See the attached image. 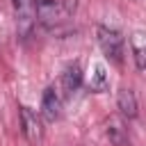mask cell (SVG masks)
Masks as SVG:
<instances>
[{"label":"cell","mask_w":146,"mask_h":146,"mask_svg":"<svg viewBox=\"0 0 146 146\" xmlns=\"http://www.w3.org/2000/svg\"><path fill=\"white\" fill-rule=\"evenodd\" d=\"M14 14H16V32L21 39H27L32 34L36 11H34V0H11Z\"/></svg>","instance_id":"cell-2"},{"label":"cell","mask_w":146,"mask_h":146,"mask_svg":"<svg viewBox=\"0 0 146 146\" xmlns=\"http://www.w3.org/2000/svg\"><path fill=\"white\" fill-rule=\"evenodd\" d=\"M82 82H84V73H82L80 64L66 66V71L62 73V87H64L66 91H75V89L82 87Z\"/></svg>","instance_id":"cell-10"},{"label":"cell","mask_w":146,"mask_h":146,"mask_svg":"<svg viewBox=\"0 0 146 146\" xmlns=\"http://www.w3.org/2000/svg\"><path fill=\"white\" fill-rule=\"evenodd\" d=\"M18 114H21V130H23V135L30 141H41L43 139V121H41V116L32 107H27V105H21Z\"/></svg>","instance_id":"cell-4"},{"label":"cell","mask_w":146,"mask_h":146,"mask_svg":"<svg viewBox=\"0 0 146 146\" xmlns=\"http://www.w3.org/2000/svg\"><path fill=\"white\" fill-rule=\"evenodd\" d=\"M130 50H132V59L137 68L146 71V32L144 30H135L130 34Z\"/></svg>","instance_id":"cell-9"},{"label":"cell","mask_w":146,"mask_h":146,"mask_svg":"<svg viewBox=\"0 0 146 146\" xmlns=\"http://www.w3.org/2000/svg\"><path fill=\"white\" fill-rule=\"evenodd\" d=\"M84 84H87V89H89L91 94H105V91L110 89V75H107V68H105L100 62L91 64Z\"/></svg>","instance_id":"cell-6"},{"label":"cell","mask_w":146,"mask_h":146,"mask_svg":"<svg viewBox=\"0 0 146 146\" xmlns=\"http://www.w3.org/2000/svg\"><path fill=\"white\" fill-rule=\"evenodd\" d=\"M105 132H107V139H110L114 146H128V125H125V119H123L121 114L107 116V121H105Z\"/></svg>","instance_id":"cell-5"},{"label":"cell","mask_w":146,"mask_h":146,"mask_svg":"<svg viewBox=\"0 0 146 146\" xmlns=\"http://www.w3.org/2000/svg\"><path fill=\"white\" fill-rule=\"evenodd\" d=\"M96 36H98V43H100L103 52L110 59H114V62H121L123 59V36L119 34V30L107 27V25H98Z\"/></svg>","instance_id":"cell-1"},{"label":"cell","mask_w":146,"mask_h":146,"mask_svg":"<svg viewBox=\"0 0 146 146\" xmlns=\"http://www.w3.org/2000/svg\"><path fill=\"white\" fill-rule=\"evenodd\" d=\"M116 107H119V114L123 119H135L137 112H139V105H137V96L132 89H119L116 94Z\"/></svg>","instance_id":"cell-8"},{"label":"cell","mask_w":146,"mask_h":146,"mask_svg":"<svg viewBox=\"0 0 146 146\" xmlns=\"http://www.w3.org/2000/svg\"><path fill=\"white\" fill-rule=\"evenodd\" d=\"M34 11H36V23L46 30H52L64 14L57 0H34Z\"/></svg>","instance_id":"cell-3"},{"label":"cell","mask_w":146,"mask_h":146,"mask_svg":"<svg viewBox=\"0 0 146 146\" xmlns=\"http://www.w3.org/2000/svg\"><path fill=\"white\" fill-rule=\"evenodd\" d=\"M59 5H62V11H64L66 16H71V14L78 9V0H62Z\"/></svg>","instance_id":"cell-11"},{"label":"cell","mask_w":146,"mask_h":146,"mask_svg":"<svg viewBox=\"0 0 146 146\" xmlns=\"http://www.w3.org/2000/svg\"><path fill=\"white\" fill-rule=\"evenodd\" d=\"M41 114L46 121H55L62 114V94L55 87H48L41 96Z\"/></svg>","instance_id":"cell-7"}]
</instances>
